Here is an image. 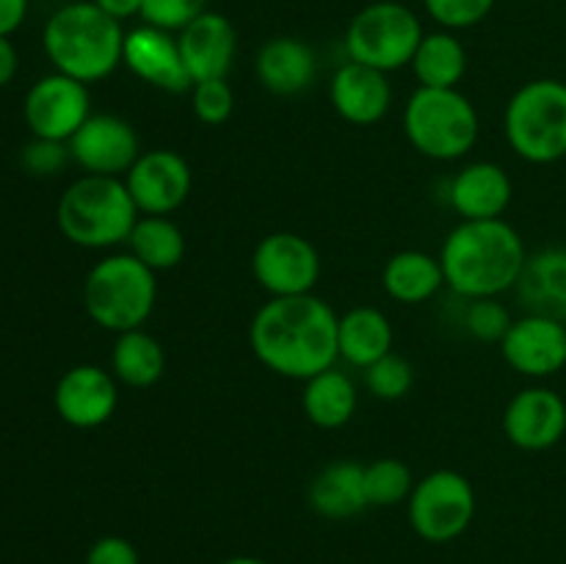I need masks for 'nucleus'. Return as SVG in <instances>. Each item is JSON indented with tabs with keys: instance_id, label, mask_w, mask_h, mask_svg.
I'll list each match as a JSON object with an SVG mask.
<instances>
[{
	"instance_id": "6",
	"label": "nucleus",
	"mask_w": 566,
	"mask_h": 564,
	"mask_svg": "<svg viewBox=\"0 0 566 564\" xmlns=\"http://www.w3.org/2000/svg\"><path fill=\"white\" fill-rule=\"evenodd\" d=\"M401 125L412 149L442 164L473 153L481 133L479 111L459 88L418 86L403 105Z\"/></svg>"
},
{
	"instance_id": "37",
	"label": "nucleus",
	"mask_w": 566,
	"mask_h": 564,
	"mask_svg": "<svg viewBox=\"0 0 566 564\" xmlns=\"http://www.w3.org/2000/svg\"><path fill=\"white\" fill-rule=\"evenodd\" d=\"M86 564H142L138 551L125 536H99L86 553Z\"/></svg>"
},
{
	"instance_id": "24",
	"label": "nucleus",
	"mask_w": 566,
	"mask_h": 564,
	"mask_svg": "<svg viewBox=\"0 0 566 564\" xmlns=\"http://www.w3.org/2000/svg\"><path fill=\"white\" fill-rule=\"evenodd\" d=\"M392 341H396V332L379 307L359 304L337 318V352H340V359H346L354 368L365 370L376 359L390 354Z\"/></svg>"
},
{
	"instance_id": "27",
	"label": "nucleus",
	"mask_w": 566,
	"mask_h": 564,
	"mask_svg": "<svg viewBox=\"0 0 566 564\" xmlns=\"http://www.w3.org/2000/svg\"><path fill=\"white\" fill-rule=\"evenodd\" d=\"M164 370V346L144 326L142 330L116 335L114 348H111V374L116 376V382H122L127 387H136V390H144V387L158 385Z\"/></svg>"
},
{
	"instance_id": "25",
	"label": "nucleus",
	"mask_w": 566,
	"mask_h": 564,
	"mask_svg": "<svg viewBox=\"0 0 566 564\" xmlns=\"http://www.w3.org/2000/svg\"><path fill=\"white\" fill-rule=\"evenodd\" d=\"M381 288L398 304H423L446 288L440 258L420 249H403L387 258L381 269Z\"/></svg>"
},
{
	"instance_id": "40",
	"label": "nucleus",
	"mask_w": 566,
	"mask_h": 564,
	"mask_svg": "<svg viewBox=\"0 0 566 564\" xmlns=\"http://www.w3.org/2000/svg\"><path fill=\"white\" fill-rule=\"evenodd\" d=\"M17 64H20V59H17L14 44L9 36H0V88L14 81Z\"/></svg>"
},
{
	"instance_id": "23",
	"label": "nucleus",
	"mask_w": 566,
	"mask_h": 564,
	"mask_svg": "<svg viewBox=\"0 0 566 564\" xmlns=\"http://www.w3.org/2000/svg\"><path fill=\"white\" fill-rule=\"evenodd\" d=\"M520 302L528 313L566 318V247H547L528 254L517 282Z\"/></svg>"
},
{
	"instance_id": "5",
	"label": "nucleus",
	"mask_w": 566,
	"mask_h": 564,
	"mask_svg": "<svg viewBox=\"0 0 566 564\" xmlns=\"http://www.w3.org/2000/svg\"><path fill=\"white\" fill-rule=\"evenodd\" d=\"M158 302V280L130 252L108 254L88 269L83 282L86 315L105 332L142 330Z\"/></svg>"
},
{
	"instance_id": "3",
	"label": "nucleus",
	"mask_w": 566,
	"mask_h": 564,
	"mask_svg": "<svg viewBox=\"0 0 566 564\" xmlns=\"http://www.w3.org/2000/svg\"><path fill=\"white\" fill-rule=\"evenodd\" d=\"M44 53L55 72L81 83H97L122 64L125 28L94 0H75L55 11L42 33Z\"/></svg>"
},
{
	"instance_id": "34",
	"label": "nucleus",
	"mask_w": 566,
	"mask_h": 564,
	"mask_svg": "<svg viewBox=\"0 0 566 564\" xmlns=\"http://www.w3.org/2000/svg\"><path fill=\"white\" fill-rule=\"evenodd\" d=\"M423 9L446 31H464L484 22L495 0H423Z\"/></svg>"
},
{
	"instance_id": "31",
	"label": "nucleus",
	"mask_w": 566,
	"mask_h": 564,
	"mask_svg": "<svg viewBox=\"0 0 566 564\" xmlns=\"http://www.w3.org/2000/svg\"><path fill=\"white\" fill-rule=\"evenodd\" d=\"M365 385L381 401H401L415 387V368L407 357L390 352L365 368Z\"/></svg>"
},
{
	"instance_id": "28",
	"label": "nucleus",
	"mask_w": 566,
	"mask_h": 564,
	"mask_svg": "<svg viewBox=\"0 0 566 564\" xmlns=\"http://www.w3.org/2000/svg\"><path fill=\"white\" fill-rule=\"evenodd\" d=\"M412 72L426 88H459L468 72V50L453 31H431L420 39L412 59Z\"/></svg>"
},
{
	"instance_id": "10",
	"label": "nucleus",
	"mask_w": 566,
	"mask_h": 564,
	"mask_svg": "<svg viewBox=\"0 0 566 564\" xmlns=\"http://www.w3.org/2000/svg\"><path fill=\"white\" fill-rule=\"evenodd\" d=\"M252 276L271 299L304 296L321 280V254L298 232H271L254 247Z\"/></svg>"
},
{
	"instance_id": "41",
	"label": "nucleus",
	"mask_w": 566,
	"mask_h": 564,
	"mask_svg": "<svg viewBox=\"0 0 566 564\" xmlns=\"http://www.w3.org/2000/svg\"><path fill=\"white\" fill-rule=\"evenodd\" d=\"M224 564H265L263 558H254V556H235V558H227Z\"/></svg>"
},
{
	"instance_id": "12",
	"label": "nucleus",
	"mask_w": 566,
	"mask_h": 564,
	"mask_svg": "<svg viewBox=\"0 0 566 564\" xmlns=\"http://www.w3.org/2000/svg\"><path fill=\"white\" fill-rule=\"evenodd\" d=\"M125 186L130 191L142 216H169L182 208L191 194L193 175L188 160L175 149H147L138 155L125 177Z\"/></svg>"
},
{
	"instance_id": "17",
	"label": "nucleus",
	"mask_w": 566,
	"mask_h": 564,
	"mask_svg": "<svg viewBox=\"0 0 566 564\" xmlns=\"http://www.w3.org/2000/svg\"><path fill=\"white\" fill-rule=\"evenodd\" d=\"M122 64L149 86L160 92L182 94L191 92L193 81L182 64L180 44L169 31H160L153 25H138L125 33V48H122Z\"/></svg>"
},
{
	"instance_id": "30",
	"label": "nucleus",
	"mask_w": 566,
	"mask_h": 564,
	"mask_svg": "<svg viewBox=\"0 0 566 564\" xmlns=\"http://www.w3.org/2000/svg\"><path fill=\"white\" fill-rule=\"evenodd\" d=\"M415 490V476L407 462L392 457H381L376 462L365 464V495L368 506H396V503L409 501Z\"/></svg>"
},
{
	"instance_id": "36",
	"label": "nucleus",
	"mask_w": 566,
	"mask_h": 564,
	"mask_svg": "<svg viewBox=\"0 0 566 564\" xmlns=\"http://www.w3.org/2000/svg\"><path fill=\"white\" fill-rule=\"evenodd\" d=\"M72 160L70 144L66 142H50V138H33L22 149V166L36 177L59 175L66 164Z\"/></svg>"
},
{
	"instance_id": "39",
	"label": "nucleus",
	"mask_w": 566,
	"mask_h": 564,
	"mask_svg": "<svg viewBox=\"0 0 566 564\" xmlns=\"http://www.w3.org/2000/svg\"><path fill=\"white\" fill-rule=\"evenodd\" d=\"M94 3H97L108 17L125 22L130 20V17H142L144 0H94Z\"/></svg>"
},
{
	"instance_id": "29",
	"label": "nucleus",
	"mask_w": 566,
	"mask_h": 564,
	"mask_svg": "<svg viewBox=\"0 0 566 564\" xmlns=\"http://www.w3.org/2000/svg\"><path fill=\"white\" fill-rule=\"evenodd\" d=\"M127 252L158 274V271H169L182 263L186 236L169 216H138L136 227L127 238Z\"/></svg>"
},
{
	"instance_id": "32",
	"label": "nucleus",
	"mask_w": 566,
	"mask_h": 564,
	"mask_svg": "<svg viewBox=\"0 0 566 564\" xmlns=\"http://www.w3.org/2000/svg\"><path fill=\"white\" fill-rule=\"evenodd\" d=\"M512 313L501 296L490 299H464L462 326L470 337L481 343H501L512 326Z\"/></svg>"
},
{
	"instance_id": "2",
	"label": "nucleus",
	"mask_w": 566,
	"mask_h": 564,
	"mask_svg": "<svg viewBox=\"0 0 566 564\" xmlns=\"http://www.w3.org/2000/svg\"><path fill=\"white\" fill-rule=\"evenodd\" d=\"M528 260L523 236L506 219L459 221L446 236L440 265L459 299H490L514 291Z\"/></svg>"
},
{
	"instance_id": "9",
	"label": "nucleus",
	"mask_w": 566,
	"mask_h": 564,
	"mask_svg": "<svg viewBox=\"0 0 566 564\" xmlns=\"http://www.w3.org/2000/svg\"><path fill=\"white\" fill-rule=\"evenodd\" d=\"M409 525L426 542H451L468 531L475 518V490L459 470L440 468L415 481L407 501Z\"/></svg>"
},
{
	"instance_id": "8",
	"label": "nucleus",
	"mask_w": 566,
	"mask_h": 564,
	"mask_svg": "<svg viewBox=\"0 0 566 564\" xmlns=\"http://www.w3.org/2000/svg\"><path fill=\"white\" fill-rule=\"evenodd\" d=\"M423 36V22L409 6L376 0L354 14L346 31V53L348 61L379 72H396L412 64Z\"/></svg>"
},
{
	"instance_id": "13",
	"label": "nucleus",
	"mask_w": 566,
	"mask_h": 564,
	"mask_svg": "<svg viewBox=\"0 0 566 564\" xmlns=\"http://www.w3.org/2000/svg\"><path fill=\"white\" fill-rule=\"evenodd\" d=\"M66 144L72 160L99 177H125L142 155L136 127L119 114H92Z\"/></svg>"
},
{
	"instance_id": "16",
	"label": "nucleus",
	"mask_w": 566,
	"mask_h": 564,
	"mask_svg": "<svg viewBox=\"0 0 566 564\" xmlns=\"http://www.w3.org/2000/svg\"><path fill=\"white\" fill-rule=\"evenodd\" d=\"M503 431L520 451H547L566 435V401L545 385L523 387L503 409Z\"/></svg>"
},
{
	"instance_id": "22",
	"label": "nucleus",
	"mask_w": 566,
	"mask_h": 564,
	"mask_svg": "<svg viewBox=\"0 0 566 564\" xmlns=\"http://www.w3.org/2000/svg\"><path fill=\"white\" fill-rule=\"evenodd\" d=\"M307 501L315 514L326 520H346L368 509L365 495V464L352 459H335L313 476Z\"/></svg>"
},
{
	"instance_id": "7",
	"label": "nucleus",
	"mask_w": 566,
	"mask_h": 564,
	"mask_svg": "<svg viewBox=\"0 0 566 564\" xmlns=\"http://www.w3.org/2000/svg\"><path fill=\"white\" fill-rule=\"evenodd\" d=\"M503 133L514 155L528 164L566 158V83L556 77L523 83L503 111Z\"/></svg>"
},
{
	"instance_id": "35",
	"label": "nucleus",
	"mask_w": 566,
	"mask_h": 564,
	"mask_svg": "<svg viewBox=\"0 0 566 564\" xmlns=\"http://www.w3.org/2000/svg\"><path fill=\"white\" fill-rule=\"evenodd\" d=\"M205 11H208V0H144L142 20L160 31L180 33Z\"/></svg>"
},
{
	"instance_id": "4",
	"label": "nucleus",
	"mask_w": 566,
	"mask_h": 564,
	"mask_svg": "<svg viewBox=\"0 0 566 564\" xmlns=\"http://www.w3.org/2000/svg\"><path fill=\"white\" fill-rule=\"evenodd\" d=\"M138 208L133 202L122 177L83 175L61 194L55 219L64 238L83 249H111L127 243L138 221Z\"/></svg>"
},
{
	"instance_id": "11",
	"label": "nucleus",
	"mask_w": 566,
	"mask_h": 564,
	"mask_svg": "<svg viewBox=\"0 0 566 564\" xmlns=\"http://www.w3.org/2000/svg\"><path fill=\"white\" fill-rule=\"evenodd\" d=\"M22 116L33 138L70 142L81 130L83 122L92 116V94L86 83L53 72L33 83L31 92L25 94Z\"/></svg>"
},
{
	"instance_id": "21",
	"label": "nucleus",
	"mask_w": 566,
	"mask_h": 564,
	"mask_svg": "<svg viewBox=\"0 0 566 564\" xmlns=\"http://www.w3.org/2000/svg\"><path fill=\"white\" fill-rule=\"evenodd\" d=\"M254 75L260 86L280 97L307 92L318 77V59L307 42L296 36H274L254 55Z\"/></svg>"
},
{
	"instance_id": "1",
	"label": "nucleus",
	"mask_w": 566,
	"mask_h": 564,
	"mask_svg": "<svg viewBox=\"0 0 566 564\" xmlns=\"http://www.w3.org/2000/svg\"><path fill=\"white\" fill-rule=\"evenodd\" d=\"M337 318L315 293L269 299L249 324V346L276 376L307 382L340 359Z\"/></svg>"
},
{
	"instance_id": "19",
	"label": "nucleus",
	"mask_w": 566,
	"mask_h": 564,
	"mask_svg": "<svg viewBox=\"0 0 566 564\" xmlns=\"http://www.w3.org/2000/svg\"><path fill=\"white\" fill-rule=\"evenodd\" d=\"M182 64L193 83L227 77L238 53L235 25L219 11H205L177 33Z\"/></svg>"
},
{
	"instance_id": "14",
	"label": "nucleus",
	"mask_w": 566,
	"mask_h": 564,
	"mask_svg": "<svg viewBox=\"0 0 566 564\" xmlns=\"http://www.w3.org/2000/svg\"><path fill=\"white\" fill-rule=\"evenodd\" d=\"M53 404L59 418L72 429H97L114 418L119 404V382L103 365H72L55 385Z\"/></svg>"
},
{
	"instance_id": "26",
	"label": "nucleus",
	"mask_w": 566,
	"mask_h": 564,
	"mask_svg": "<svg viewBox=\"0 0 566 564\" xmlns=\"http://www.w3.org/2000/svg\"><path fill=\"white\" fill-rule=\"evenodd\" d=\"M302 407L310 424L318 429H343L357 412V387L346 370H321L304 382Z\"/></svg>"
},
{
	"instance_id": "15",
	"label": "nucleus",
	"mask_w": 566,
	"mask_h": 564,
	"mask_svg": "<svg viewBox=\"0 0 566 564\" xmlns=\"http://www.w3.org/2000/svg\"><path fill=\"white\" fill-rule=\"evenodd\" d=\"M501 354L512 370L528 379H547L566 365V326L553 315L528 313L512 321L501 341Z\"/></svg>"
},
{
	"instance_id": "20",
	"label": "nucleus",
	"mask_w": 566,
	"mask_h": 564,
	"mask_svg": "<svg viewBox=\"0 0 566 564\" xmlns=\"http://www.w3.org/2000/svg\"><path fill=\"white\" fill-rule=\"evenodd\" d=\"M329 100L340 119H346L348 125L368 127L390 114L392 86L387 81V72L346 61L332 75Z\"/></svg>"
},
{
	"instance_id": "18",
	"label": "nucleus",
	"mask_w": 566,
	"mask_h": 564,
	"mask_svg": "<svg viewBox=\"0 0 566 564\" xmlns=\"http://www.w3.org/2000/svg\"><path fill=\"white\" fill-rule=\"evenodd\" d=\"M448 205L462 221L503 219L514 197L509 171L495 160H473L448 182Z\"/></svg>"
},
{
	"instance_id": "33",
	"label": "nucleus",
	"mask_w": 566,
	"mask_h": 564,
	"mask_svg": "<svg viewBox=\"0 0 566 564\" xmlns=\"http://www.w3.org/2000/svg\"><path fill=\"white\" fill-rule=\"evenodd\" d=\"M191 108L202 125H224L235 111V92L227 83V77H216V81H199L191 88Z\"/></svg>"
},
{
	"instance_id": "38",
	"label": "nucleus",
	"mask_w": 566,
	"mask_h": 564,
	"mask_svg": "<svg viewBox=\"0 0 566 564\" xmlns=\"http://www.w3.org/2000/svg\"><path fill=\"white\" fill-rule=\"evenodd\" d=\"M28 0H0V36H11L25 22Z\"/></svg>"
}]
</instances>
